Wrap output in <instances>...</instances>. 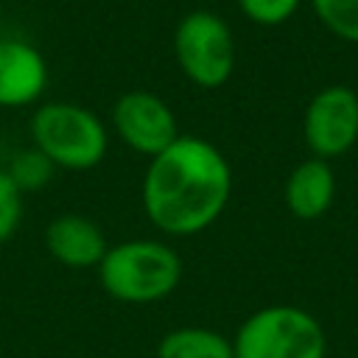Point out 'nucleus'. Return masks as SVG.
Instances as JSON below:
<instances>
[{"label": "nucleus", "instance_id": "f257e3e1", "mask_svg": "<svg viewBox=\"0 0 358 358\" xmlns=\"http://www.w3.org/2000/svg\"><path fill=\"white\" fill-rule=\"evenodd\" d=\"M232 196V168L218 145L179 134L148 159L140 187L143 213L162 235L190 238L213 227Z\"/></svg>", "mask_w": 358, "mask_h": 358}, {"label": "nucleus", "instance_id": "f03ea898", "mask_svg": "<svg viewBox=\"0 0 358 358\" xmlns=\"http://www.w3.org/2000/svg\"><path fill=\"white\" fill-rule=\"evenodd\" d=\"M179 252L157 238L112 243L98 263L101 288L126 305H151L171 296L182 282Z\"/></svg>", "mask_w": 358, "mask_h": 358}, {"label": "nucleus", "instance_id": "7ed1b4c3", "mask_svg": "<svg viewBox=\"0 0 358 358\" xmlns=\"http://www.w3.org/2000/svg\"><path fill=\"white\" fill-rule=\"evenodd\" d=\"M31 145L42 151L53 168L90 171L109 151V126L87 106L73 101H45L28 123Z\"/></svg>", "mask_w": 358, "mask_h": 358}, {"label": "nucleus", "instance_id": "20e7f679", "mask_svg": "<svg viewBox=\"0 0 358 358\" xmlns=\"http://www.w3.org/2000/svg\"><path fill=\"white\" fill-rule=\"evenodd\" d=\"M235 358H324L327 336L313 313L296 305H266L232 336Z\"/></svg>", "mask_w": 358, "mask_h": 358}, {"label": "nucleus", "instance_id": "39448f33", "mask_svg": "<svg viewBox=\"0 0 358 358\" xmlns=\"http://www.w3.org/2000/svg\"><path fill=\"white\" fill-rule=\"evenodd\" d=\"M173 59L193 87H224L235 70V36L229 22L207 8L187 11L173 28Z\"/></svg>", "mask_w": 358, "mask_h": 358}, {"label": "nucleus", "instance_id": "423d86ee", "mask_svg": "<svg viewBox=\"0 0 358 358\" xmlns=\"http://www.w3.org/2000/svg\"><path fill=\"white\" fill-rule=\"evenodd\" d=\"M112 131L117 140L143 157H157L165 151L182 131L176 112L168 106V101L151 90H129L123 92L109 112Z\"/></svg>", "mask_w": 358, "mask_h": 358}, {"label": "nucleus", "instance_id": "0eeeda50", "mask_svg": "<svg viewBox=\"0 0 358 358\" xmlns=\"http://www.w3.org/2000/svg\"><path fill=\"white\" fill-rule=\"evenodd\" d=\"M302 137L313 157L333 159L358 140V95L352 87L330 84L319 90L302 115Z\"/></svg>", "mask_w": 358, "mask_h": 358}, {"label": "nucleus", "instance_id": "6e6552de", "mask_svg": "<svg viewBox=\"0 0 358 358\" xmlns=\"http://www.w3.org/2000/svg\"><path fill=\"white\" fill-rule=\"evenodd\" d=\"M48 62L25 39L0 36V109L34 106L48 90Z\"/></svg>", "mask_w": 358, "mask_h": 358}, {"label": "nucleus", "instance_id": "1a4fd4ad", "mask_svg": "<svg viewBox=\"0 0 358 358\" xmlns=\"http://www.w3.org/2000/svg\"><path fill=\"white\" fill-rule=\"evenodd\" d=\"M45 249L67 268H98L109 243L92 218L81 213H59L45 227Z\"/></svg>", "mask_w": 358, "mask_h": 358}, {"label": "nucleus", "instance_id": "9d476101", "mask_svg": "<svg viewBox=\"0 0 358 358\" xmlns=\"http://www.w3.org/2000/svg\"><path fill=\"white\" fill-rule=\"evenodd\" d=\"M282 196H285V207L294 218H302V221L322 218L336 199V176H333L327 159L310 157V159L299 162L288 173Z\"/></svg>", "mask_w": 358, "mask_h": 358}, {"label": "nucleus", "instance_id": "9b49d317", "mask_svg": "<svg viewBox=\"0 0 358 358\" xmlns=\"http://www.w3.org/2000/svg\"><path fill=\"white\" fill-rule=\"evenodd\" d=\"M157 358H235V352L232 338L224 333L201 324H185L159 338Z\"/></svg>", "mask_w": 358, "mask_h": 358}, {"label": "nucleus", "instance_id": "f8f14e48", "mask_svg": "<svg viewBox=\"0 0 358 358\" xmlns=\"http://www.w3.org/2000/svg\"><path fill=\"white\" fill-rule=\"evenodd\" d=\"M53 171L56 168L50 165V159L42 151H36L34 145L25 148V151H17L8 162V168H6V173L14 179V185L22 193H34V190L45 187L53 179Z\"/></svg>", "mask_w": 358, "mask_h": 358}, {"label": "nucleus", "instance_id": "ddd939ff", "mask_svg": "<svg viewBox=\"0 0 358 358\" xmlns=\"http://www.w3.org/2000/svg\"><path fill=\"white\" fill-rule=\"evenodd\" d=\"M310 6L333 36L358 45V0H310Z\"/></svg>", "mask_w": 358, "mask_h": 358}, {"label": "nucleus", "instance_id": "4468645a", "mask_svg": "<svg viewBox=\"0 0 358 358\" xmlns=\"http://www.w3.org/2000/svg\"><path fill=\"white\" fill-rule=\"evenodd\" d=\"M22 190L14 185V179L0 171V243L11 241L22 224Z\"/></svg>", "mask_w": 358, "mask_h": 358}, {"label": "nucleus", "instance_id": "2eb2a0df", "mask_svg": "<svg viewBox=\"0 0 358 358\" xmlns=\"http://www.w3.org/2000/svg\"><path fill=\"white\" fill-rule=\"evenodd\" d=\"M235 3L246 20H252L255 25L271 28L291 20L302 0H235Z\"/></svg>", "mask_w": 358, "mask_h": 358}, {"label": "nucleus", "instance_id": "dca6fc26", "mask_svg": "<svg viewBox=\"0 0 358 358\" xmlns=\"http://www.w3.org/2000/svg\"><path fill=\"white\" fill-rule=\"evenodd\" d=\"M0 11H3V3H0Z\"/></svg>", "mask_w": 358, "mask_h": 358}, {"label": "nucleus", "instance_id": "f3484780", "mask_svg": "<svg viewBox=\"0 0 358 358\" xmlns=\"http://www.w3.org/2000/svg\"><path fill=\"white\" fill-rule=\"evenodd\" d=\"M355 95H358V90H355Z\"/></svg>", "mask_w": 358, "mask_h": 358}]
</instances>
